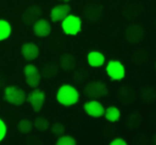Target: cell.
<instances>
[{"label":"cell","instance_id":"obj_20","mask_svg":"<svg viewBox=\"0 0 156 145\" xmlns=\"http://www.w3.org/2000/svg\"><path fill=\"white\" fill-rule=\"evenodd\" d=\"M142 122V116L140 113L138 112H133L131 115L129 116L126 121V126L129 127V129H136L140 126Z\"/></svg>","mask_w":156,"mask_h":145},{"label":"cell","instance_id":"obj_9","mask_svg":"<svg viewBox=\"0 0 156 145\" xmlns=\"http://www.w3.org/2000/svg\"><path fill=\"white\" fill-rule=\"evenodd\" d=\"M103 13V6L101 4H88L86 8L84 9V18L89 23H96L101 18Z\"/></svg>","mask_w":156,"mask_h":145},{"label":"cell","instance_id":"obj_12","mask_svg":"<svg viewBox=\"0 0 156 145\" xmlns=\"http://www.w3.org/2000/svg\"><path fill=\"white\" fill-rule=\"evenodd\" d=\"M70 8L69 4H60V6H54L50 12V18L53 23H58V21H62L67 15L70 14Z\"/></svg>","mask_w":156,"mask_h":145},{"label":"cell","instance_id":"obj_31","mask_svg":"<svg viewBox=\"0 0 156 145\" xmlns=\"http://www.w3.org/2000/svg\"><path fill=\"white\" fill-rule=\"evenodd\" d=\"M61 1H64V2H69V1H71V0H61Z\"/></svg>","mask_w":156,"mask_h":145},{"label":"cell","instance_id":"obj_2","mask_svg":"<svg viewBox=\"0 0 156 145\" xmlns=\"http://www.w3.org/2000/svg\"><path fill=\"white\" fill-rule=\"evenodd\" d=\"M3 98L6 102L14 106H21L27 100V94L21 87L10 85L4 89Z\"/></svg>","mask_w":156,"mask_h":145},{"label":"cell","instance_id":"obj_19","mask_svg":"<svg viewBox=\"0 0 156 145\" xmlns=\"http://www.w3.org/2000/svg\"><path fill=\"white\" fill-rule=\"evenodd\" d=\"M12 33V27L5 19H0V42L5 41Z\"/></svg>","mask_w":156,"mask_h":145},{"label":"cell","instance_id":"obj_16","mask_svg":"<svg viewBox=\"0 0 156 145\" xmlns=\"http://www.w3.org/2000/svg\"><path fill=\"white\" fill-rule=\"evenodd\" d=\"M61 69H63L66 72H70L76 67V60L72 54H65L60 58V62H58Z\"/></svg>","mask_w":156,"mask_h":145},{"label":"cell","instance_id":"obj_26","mask_svg":"<svg viewBox=\"0 0 156 145\" xmlns=\"http://www.w3.org/2000/svg\"><path fill=\"white\" fill-rule=\"evenodd\" d=\"M51 132L53 133V135L60 137V136L64 135V132H65V126H64L63 124H61V123H55V124L52 125Z\"/></svg>","mask_w":156,"mask_h":145},{"label":"cell","instance_id":"obj_29","mask_svg":"<svg viewBox=\"0 0 156 145\" xmlns=\"http://www.w3.org/2000/svg\"><path fill=\"white\" fill-rule=\"evenodd\" d=\"M5 82H6V81H5V77H4L3 75L1 74V72H0V89L4 87Z\"/></svg>","mask_w":156,"mask_h":145},{"label":"cell","instance_id":"obj_28","mask_svg":"<svg viewBox=\"0 0 156 145\" xmlns=\"http://www.w3.org/2000/svg\"><path fill=\"white\" fill-rule=\"evenodd\" d=\"M109 144L111 145H126L127 142L125 141L124 139H122V138H116V139H114Z\"/></svg>","mask_w":156,"mask_h":145},{"label":"cell","instance_id":"obj_18","mask_svg":"<svg viewBox=\"0 0 156 145\" xmlns=\"http://www.w3.org/2000/svg\"><path fill=\"white\" fill-rule=\"evenodd\" d=\"M104 116L108 122L116 123L121 117V112H120V110L118 109L117 107L111 106V107H107V109H105Z\"/></svg>","mask_w":156,"mask_h":145},{"label":"cell","instance_id":"obj_11","mask_svg":"<svg viewBox=\"0 0 156 145\" xmlns=\"http://www.w3.org/2000/svg\"><path fill=\"white\" fill-rule=\"evenodd\" d=\"M41 15V10L38 6H31L28 9H26L25 12L21 15V20L25 25L31 26L35 23L36 20H38L39 17Z\"/></svg>","mask_w":156,"mask_h":145},{"label":"cell","instance_id":"obj_27","mask_svg":"<svg viewBox=\"0 0 156 145\" xmlns=\"http://www.w3.org/2000/svg\"><path fill=\"white\" fill-rule=\"evenodd\" d=\"M6 136V125L3 122V120L0 118V142L5 138Z\"/></svg>","mask_w":156,"mask_h":145},{"label":"cell","instance_id":"obj_23","mask_svg":"<svg viewBox=\"0 0 156 145\" xmlns=\"http://www.w3.org/2000/svg\"><path fill=\"white\" fill-rule=\"evenodd\" d=\"M142 99L147 102H153L156 100V91L152 87H147L142 92Z\"/></svg>","mask_w":156,"mask_h":145},{"label":"cell","instance_id":"obj_24","mask_svg":"<svg viewBox=\"0 0 156 145\" xmlns=\"http://www.w3.org/2000/svg\"><path fill=\"white\" fill-rule=\"evenodd\" d=\"M18 130L21 133H29L31 132L32 128H33V123L29 120H21L18 123V126H17Z\"/></svg>","mask_w":156,"mask_h":145},{"label":"cell","instance_id":"obj_3","mask_svg":"<svg viewBox=\"0 0 156 145\" xmlns=\"http://www.w3.org/2000/svg\"><path fill=\"white\" fill-rule=\"evenodd\" d=\"M84 94L88 98H103L108 95V87L102 81H91L84 87Z\"/></svg>","mask_w":156,"mask_h":145},{"label":"cell","instance_id":"obj_4","mask_svg":"<svg viewBox=\"0 0 156 145\" xmlns=\"http://www.w3.org/2000/svg\"><path fill=\"white\" fill-rule=\"evenodd\" d=\"M62 29L67 35H76L82 30V19L76 15H67L62 20Z\"/></svg>","mask_w":156,"mask_h":145},{"label":"cell","instance_id":"obj_6","mask_svg":"<svg viewBox=\"0 0 156 145\" xmlns=\"http://www.w3.org/2000/svg\"><path fill=\"white\" fill-rule=\"evenodd\" d=\"M23 74H25L26 82L30 87L35 89V87H38L39 83H41V75L35 65L27 64L23 69Z\"/></svg>","mask_w":156,"mask_h":145},{"label":"cell","instance_id":"obj_13","mask_svg":"<svg viewBox=\"0 0 156 145\" xmlns=\"http://www.w3.org/2000/svg\"><path fill=\"white\" fill-rule=\"evenodd\" d=\"M33 32L38 37H47L51 33V25L46 19L39 18L33 24Z\"/></svg>","mask_w":156,"mask_h":145},{"label":"cell","instance_id":"obj_14","mask_svg":"<svg viewBox=\"0 0 156 145\" xmlns=\"http://www.w3.org/2000/svg\"><path fill=\"white\" fill-rule=\"evenodd\" d=\"M21 54L27 61H33L39 56V49L36 44L25 43L21 46Z\"/></svg>","mask_w":156,"mask_h":145},{"label":"cell","instance_id":"obj_10","mask_svg":"<svg viewBox=\"0 0 156 145\" xmlns=\"http://www.w3.org/2000/svg\"><path fill=\"white\" fill-rule=\"evenodd\" d=\"M84 111L87 113V115L94 118H99L104 115L105 108L100 102H98L97 99H93L84 104Z\"/></svg>","mask_w":156,"mask_h":145},{"label":"cell","instance_id":"obj_7","mask_svg":"<svg viewBox=\"0 0 156 145\" xmlns=\"http://www.w3.org/2000/svg\"><path fill=\"white\" fill-rule=\"evenodd\" d=\"M124 35L129 43L138 44L144 39V28H142L141 26L134 24V25H131L126 28Z\"/></svg>","mask_w":156,"mask_h":145},{"label":"cell","instance_id":"obj_8","mask_svg":"<svg viewBox=\"0 0 156 145\" xmlns=\"http://www.w3.org/2000/svg\"><path fill=\"white\" fill-rule=\"evenodd\" d=\"M27 100L31 104L32 108L35 112H39L43 108L44 104H45L46 95L41 90H37L35 87V90H33L27 96Z\"/></svg>","mask_w":156,"mask_h":145},{"label":"cell","instance_id":"obj_5","mask_svg":"<svg viewBox=\"0 0 156 145\" xmlns=\"http://www.w3.org/2000/svg\"><path fill=\"white\" fill-rule=\"evenodd\" d=\"M106 74L113 81H120L125 77V67L120 61L111 60L106 65Z\"/></svg>","mask_w":156,"mask_h":145},{"label":"cell","instance_id":"obj_22","mask_svg":"<svg viewBox=\"0 0 156 145\" xmlns=\"http://www.w3.org/2000/svg\"><path fill=\"white\" fill-rule=\"evenodd\" d=\"M33 126H35V128L38 129L39 131H45L49 128L50 123L47 118L39 116V117H37L36 120H35V122L33 123Z\"/></svg>","mask_w":156,"mask_h":145},{"label":"cell","instance_id":"obj_21","mask_svg":"<svg viewBox=\"0 0 156 145\" xmlns=\"http://www.w3.org/2000/svg\"><path fill=\"white\" fill-rule=\"evenodd\" d=\"M119 98L122 102L124 104H131L132 102H134L135 99V95H134V92L131 89H127V87H121L119 92Z\"/></svg>","mask_w":156,"mask_h":145},{"label":"cell","instance_id":"obj_17","mask_svg":"<svg viewBox=\"0 0 156 145\" xmlns=\"http://www.w3.org/2000/svg\"><path fill=\"white\" fill-rule=\"evenodd\" d=\"M58 69H60V65L58 64H56V63H54V62H49L41 67V75L43 77H45V78L50 79L58 74Z\"/></svg>","mask_w":156,"mask_h":145},{"label":"cell","instance_id":"obj_1","mask_svg":"<svg viewBox=\"0 0 156 145\" xmlns=\"http://www.w3.org/2000/svg\"><path fill=\"white\" fill-rule=\"evenodd\" d=\"M80 99V93L74 87L70 84H63L56 93V100L65 107L76 105Z\"/></svg>","mask_w":156,"mask_h":145},{"label":"cell","instance_id":"obj_15","mask_svg":"<svg viewBox=\"0 0 156 145\" xmlns=\"http://www.w3.org/2000/svg\"><path fill=\"white\" fill-rule=\"evenodd\" d=\"M87 62L91 67H101L105 63V57L100 51H90L87 54Z\"/></svg>","mask_w":156,"mask_h":145},{"label":"cell","instance_id":"obj_30","mask_svg":"<svg viewBox=\"0 0 156 145\" xmlns=\"http://www.w3.org/2000/svg\"><path fill=\"white\" fill-rule=\"evenodd\" d=\"M152 142H153V144L156 145V132L154 133V136H153V138H152Z\"/></svg>","mask_w":156,"mask_h":145},{"label":"cell","instance_id":"obj_25","mask_svg":"<svg viewBox=\"0 0 156 145\" xmlns=\"http://www.w3.org/2000/svg\"><path fill=\"white\" fill-rule=\"evenodd\" d=\"M76 141L74 138L70 136H60L58 140L56 141V145H76Z\"/></svg>","mask_w":156,"mask_h":145}]
</instances>
